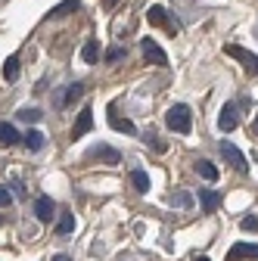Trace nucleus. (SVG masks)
<instances>
[{
    "mask_svg": "<svg viewBox=\"0 0 258 261\" xmlns=\"http://www.w3.org/2000/svg\"><path fill=\"white\" fill-rule=\"evenodd\" d=\"M165 124L174 130V134H190V127H193V115H190V106L177 103L165 112Z\"/></svg>",
    "mask_w": 258,
    "mask_h": 261,
    "instance_id": "obj_1",
    "label": "nucleus"
},
{
    "mask_svg": "<svg viewBox=\"0 0 258 261\" xmlns=\"http://www.w3.org/2000/svg\"><path fill=\"white\" fill-rule=\"evenodd\" d=\"M227 56L240 59V62H243V69H246L249 75H258V56H255V53H249V50H243V47L230 44V47H227Z\"/></svg>",
    "mask_w": 258,
    "mask_h": 261,
    "instance_id": "obj_2",
    "label": "nucleus"
},
{
    "mask_svg": "<svg viewBox=\"0 0 258 261\" xmlns=\"http://www.w3.org/2000/svg\"><path fill=\"white\" fill-rule=\"evenodd\" d=\"M221 155L227 159V162H230V165H234L237 171H249V162H246V155H243V152H240L234 143H227V140H224V143H221Z\"/></svg>",
    "mask_w": 258,
    "mask_h": 261,
    "instance_id": "obj_3",
    "label": "nucleus"
},
{
    "mask_svg": "<svg viewBox=\"0 0 258 261\" xmlns=\"http://www.w3.org/2000/svg\"><path fill=\"white\" fill-rule=\"evenodd\" d=\"M140 47H143V56H146L152 65H168V56H165V50L159 47L152 38H143V41H140Z\"/></svg>",
    "mask_w": 258,
    "mask_h": 261,
    "instance_id": "obj_4",
    "label": "nucleus"
},
{
    "mask_svg": "<svg viewBox=\"0 0 258 261\" xmlns=\"http://www.w3.org/2000/svg\"><path fill=\"white\" fill-rule=\"evenodd\" d=\"M90 127H93V109H90V106H84V109L78 112V121H75V127H72V140H78V137L90 134Z\"/></svg>",
    "mask_w": 258,
    "mask_h": 261,
    "instance_id": "obj_5",
    "label": "nucleus"
},
{
    "mask_svg": "<svg viewBox=\"0 0 258 261\" xmlns=\"http://www.w3.org/2000/svg\"><path fill=\"white\" fill-rule=\"evenodd\" d=\"M218 127L224 130V134H230V130L237 127V106L234 103H227L221 109V115H218Z\"/></svg>",
    "mask_w": 258,
    "mask_h": 261,
    "instance_id": "obj_6",
    "label": "nucleus"
},
{
    "mask_svg": "<svg viewBox=\"0 0 258 261\" xmlns=\"http://www.w3.org/2000/svg\"><path fill=\"white\" fill-rule=\"evenodd\" d=\"M240 258H255L258 261V246L255 243H237L227 255V261H240Z\"/></svg>",
    "mask_w": 258,
    "mask_h": 261,
    "instance_id": "obj_7",
    "label": "nucleus"
},
{
    "mask_svg": "<svg viewBox=\"0 0 258 261\" xmlns=\"http://www.w3.org/2000/svg\"><path fill=\"white\" fill-rule=\"evenodd\" d=\"M90 155L93 159H100V162H106V165H118V162H121V155H118V149H112V146H93L90 149Z\"/></svg>",
    "mask_w": 258,
    "mask_h": 261,
    "instance_id": "obj_8",
    "label": "nucleus"
},
{
    "mask_svg": "<svg viewBox=\"0 0 258 261\" xmlns=\"http://www.w3.org/2000/svg\"><path fill=\"white\" fill-rule=\"evenodd\" d=\"M53 212H56V205H53L50 196H41V199L35 202V218H38V221H50Z\"/></svg>",
    "mask_w": 258,
    "mask_h": 261,
    "instance_id": "obj_9",
    "label": "nucleus"
},
{
    "mask_svg": "<svg viewBox=\"0 0 258 261\" xmlns=\"http://www.w3.org/2000/svg\"><path fill=\"white\" fill-rule=\"evenodd\" d=\"M199 202H202V212L212 215V212L221 205V193H215V190H199Z\"/></svg>",
    "mask_w": 258,
    "mask_h": 261,
    "instance_id": "obj_10",
    "label": "nucleus"
},
{
    "mask_svg": "<svg viewBox=\"0 0 258 261\" xmlns=\"http://www.w3.org/2000/svg\"><path fill=\"white\" fill-rule=\"evenodd\" d=\"M131 184H134L140 193H149V174H146L143 168H134V171H131Z\"/></svg>",
    "mask_w": 258,
    "mask_h": 261,
    "instance_id": "obj_11",
    "label": "nucleus"
},
{
    "mask_svg": "<svg viewBox=\"0 0 258 261\" xmlns=\"http://www.w3.org/2000/svg\"><path fill=\"white\" fill-rule=\"evenodd\" d=\"M16 140H22V137H19V130H16L13 124H0V143L10 146V143H16Z\"/></svg>",
    "mask_w": 258,
    "mask_h": 261,
    "instance_id": "obj_12",
    "label": "nucleus"
},
{
    "mask_svg": "<svg viewBox=\"0 0 258 261\" xmlns=\"http://www.w3.org/2000/svg\"><path fill=\"white\" fill-rule=\"evenodd\" d=\"M81 59H84V62H96V59H100V44H96V41H87V44L81 47Z\"/></svg>",
    "mask_w": 258,
    "mask_h": 261,
    "instance_id": "obj_13",
    "label": "nucleus"
},
{
    "mask_svg": "<svg viewBox=\"0 0 258 261\" xmlns=\"http://www.w3.org/2000/svg\"><path fill=\"white\" fill-rule=\"evenodd\" d=\"M196 171H199V174H202L205 180H218V168L212 165L209 159H199V162H196Z\"/></svg>",
    "mask_w": 258,
    "mask_h": 261,
    "instance_id": "obj_14",
    "label": "nucleus"
},
{
    "mask_svg": "<svg viewBox=\"0 0 258 261\" xmlns=\"http://www.w3.org/2000/svg\"><path fill=\"white\" fill-rule=\"evenodd\" d=\"M78 7H81L78 0H62V4H59V7H53V10H50L47 16H50V19H56V16H62V13H75Z\"/></svg>",
    "mask_w": 258,
    "mask_h": 261,
    "instance_id": "obj_15",
    "label": "nucleus"
},
{
    "mask_svg": "<svg viewBox=\"0 0 258 261\" xmlns=\"http://www.w3.org/2000/svg\"><path fill=\"white\" fill-rule=\"evenodd\" d=\"M109 124L115 127V130H121V134H137V127L127 121V118H118V115H109Z\"/></svg>",
    "mask_w": 258,
    "mask_h": 261,
    "instance_id": "obj_16",
    "label": "nucleus"
},
{
    "mask_svg": "<svg viewBox=\"0 0 258 261\" xmlns=\"http://www.w3.org/2000/svg\"><path fill=\"white\" fill-rule=\"evenodd\" d=\"M72 230H75V215H69V212H66V215L56 221V233L66 237V233H72Z\"/></svg>",
    "mask_w": 258,
    "mask_h": 261,
    "instance_id": "obj_17",
    "label": "nucleus"
},
{
    "mask_svg": "<svg viewBox=\"0 0 258 261\" xmlns=\"http://www.w3.org/2000/svg\"><path fill=\"white\" fill-rule=\"evenodd\" d=\"M4 78H7V81H16V78H19V56H10V59L4 62Z\"/></svg>",
    "mask_w": 258,
    "mask_h": 261,
    "instance_id": "obj_18",
    "label": "nucleus"
},
{
    "mask_svg": "<svg viewBox=\"0 0 258 261\" xmlns=\"http://www.w3.org/2000/svg\"><path fill=\"white\" fill-rule=\"evenodd\" d=\"M25 146L38 152V149L44 146V134H41V130H28V134H25Z\"/></svg>",
    "mask_w": 258,
    "mask_h": 261,
    "instance_id": "obj_19",
    "label": "nucleus"
},
{
    "mask_svg": "<svg viewBox=\"0 0 258 261\" xmlns=\"http://www.w3.org/2000/svg\"><path fill=\"white\" fill-rule=\"evenodd\" d=\"M69 93H66V100H62V106H66V103H75V100H81V96H84V84L81 81H75L72 87H66Z\"/></svg>",
    "mask_w": 258,
    "mask_h": 261,
    "instance_id": "obj_20",
    "label": "nucleus"
},
{
    "mask_svg": "<svg viewBox=\"0 0 258 261\" xmlns=\"http://www.w3.org/2000/svg\"><path fill=\"white\" fill-rule=\"evenodd\" d=\"M146 19H149L152 25H162V22H165V10H162V7H149Z\"/></svg>",
    "mask_w": 258,
    "mask_h": 261,
    "instance_id": "obj_21",
    "label": "nucleus"
},
{
    "mask_svg": "<svg viewBox=\"0 0 258 261\" xmlns=\"http://www.w3.org/2000/svg\"><path fill=\"white\" fill-rule=\"evenodd\" d=\"M171 205H177V208H190V205H193L190 193H174V196H171Z\"/></svg>",
    "mask_w": 258,
    "mask_h": 261,
    "instance_id": "obj_22",
    "label": "nucleus"
},
{
    "mask_svg": "<svg viewBox=\"0 0 258 261\" xmlns=\"http://www.w3.org/2000/svg\"><path fill=\"white\" fill-rule=\"evenodd\" d=\"M124 56H127V50H124V47H112V50L106 53V62H109V65H115V62H121Z\"/></svg>",
    "mask_w": 258,
    "mask_h": 261,
    "instance_id": "obj_23",
    "label": "nucleus"
},
{
    "mask_svg": "<svg viewBox=\"0 0 258 261\" xmlns=\"http://www.w3.org/2000/svg\"><path fill=\"white\" fill-rule=\"evenodd\" d=\"M19 118L35 124V121H41V112H38V109H22V112H19Z\"/></svg>",
    "mask_w": 258,
    "mask_h": 261,
    "instance_id": "obj_24",
    "label": "nucleus"
},
{
    "mask_svg": "<svg viewBox=\"0 0 258 261\" xmlns=\"http://www.w3.org/2000/svg\"><path fill=\"white\" fill-rule=\"evenodd\" d=\"M240 227H243V230H249V233H255V230H258V218H255V215H249V218H243V221H240Z\"/></svg>",
    "mask_w": 258,
    "mask_h": 261,
    "instance_id": "obj_25",
    "label": "nucleus"
},
{
    "mask_svg": "<svg viewBox=\"0 0 258 261\" xmlns=\"http://www.w3.org/2000/svg\"><path fill=\"white\" fill-rule=\"evenodd\" d=\"M7 205H13V193L10 187H0V208H7Z\"/></svg>",
    "mask_w": 258,
    "mask_h": 261,
    "instance_id": "obj_26",
    "label": "nucleus"
},
{
    "mask_svg": "<svg viewBox=\"0 0 258 261\" xmlns=\"http://www.w3.org/2000/svg\"><path fill=\"white\" fill-rule=\"evenodd\" d=\"M13 190H16L19 199H25V187H22V180H13Z\"/></svg>",
    "mask_w": 258,
    "mask_h": 261,
    "instance_id": "obj_27",
    "label": "nucleus"
},
{
    "mask_svg": "<svg viewBox=\"0 0 258 261\" xmlns=\"http://www.w3.org/2000/svg\"><path fill=\"white\" fill-rule=\"evenodd\" d=\"M53 261H72V258H69V255H56Z\"/></svg>",
    "mask_w": 258,
    "mask_h": 261,
    "instance_id": "obj_28",
    "label": "nucleus"
},
{
    "mask_svg": "<svg viewBox=\"0 0 258 261\" xmlns=\"http://www.w3.org/2000/svg\"><path fill=\"white\" fill-rule=\"evenodd\" d=\"M103 4H106V7H115V4H118V0H103Z\"/></svg>",
    "mask_w": 258,
    "mask_h": 261,
    "instance_id": "obj_29",
    "label": "nucleus"
},
{
    "mask_svg": "<svg viewBox=\"0 0 258 261\" xmlns=\"http://www.w3.org/2000/svg\"><path fill=\"white\" fill-rule=\"evenodd\" d=\"M196 261H209V258H205V255H199V258H196Z\"/></svg>",
    "mask_w": 258,
    "mask_h": 261,
    "instance_id": "obj_30",
    "label": "nucleus"
},
{
    "mask_svg": "<svg viewBox=\"0 0 258 261\" xmlns=\"http://www.w3.org/2000/svg\"><path fill=\"white\" fill-rule=\"evenodd\" d=\"M255 134H258V118H255Z\"/></svg>",
    "mask_w": 258,
    "mask_h": 261,
    "instance_id": "obj_31",
    "label": "nucleus"
}]
</instances>
